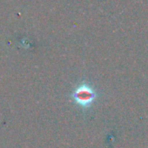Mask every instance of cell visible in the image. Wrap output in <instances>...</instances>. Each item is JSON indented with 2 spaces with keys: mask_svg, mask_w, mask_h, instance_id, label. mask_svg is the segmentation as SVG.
Returning a JSON list of instances; mask_svg holds the SVG:
<instances>
[{
  "mask_svg": "<svg viewBox=\"0 0 148 148\" xmlns=\"http://www.w3.org/2000/svg\"><path fill=\"white\" fill-rule=\"evenodd\" d=\"M73 99L77 104L81 106H89L96 98V92L94 90L87 85L79 86L72 94Z\"/></svg>",
  "mask_w": 148,
  "mask_h": 148,
  "instance_id": "obj_1",
  "label": "cell"
}]
</instances>
